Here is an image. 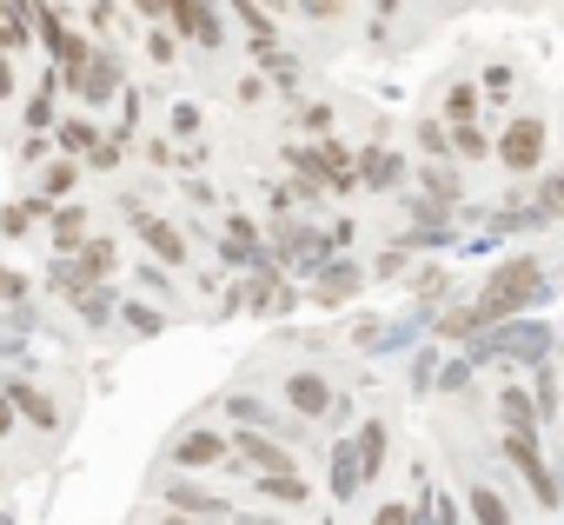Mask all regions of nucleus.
<instances>
[{"label":"nucleus","instance_id":"obj_1","mask_svg":"<svg viewBox=\"0 0 564 525\" xmlns=\"http://www.w3.org/2000/svg\"><path fill=\"white\" fill-rule=\"evenodd\" d=\"M538 300H544V259H538V253H511V259H498V267H491V280L478 287V300H471L465 313H445V320H438V333H445V340H478V333H491V326L524 320Z\"/></svg>","mask_w":564,"mask_h":525},{"label":"nucleus","instance_id":"obj_2","mask_svg":"<svg viewBox=\"0 0 564 525\" xmlns=\"http://www.w3.org/2000/svg\"><path fill=\"white\" fill-rule=\"evenodd\" d=\"M498 452H505V465L531 485V499H538L544 512H557V505H564V479H557V465L544 459L538 432H505V439H498Z\"/></svg>","mask_w":564,"mask_h":525},{"label":"nucleus","instance_id":"obj_3","mask_svg":"<svg viewBox=\"0 0 564 525\" xmlns=\"http://www.w3.org/2000/svg\"><path fill=\"white\" fill-rule=\"evenodd\" d=\"M61 94H80L87 107H100V100L127 94V74H120L113 47H107V41H94V54H87L80 67H67V74H61Z\"/></svg>","mask_w":564,"mask_h":525},{"label":"nucleus","instance_id":"obj_4","mask_svg":"<svg viewBox=\"0 0 564 525\" xmlns=\"http://www.w3.org/2000/svg\"><path fill=\"white\" fill-rule=\"evenodd\" d=\"M127 219H133V233H140V246L153 253V267H166V274H180L186 259H193V246H186V233L173 226V219H160V213H147L140 206V193H127Z\"/></svg>","mask_w":564,"mask_h":525},{"label":"nucleus","instance_id":"obj_5","mask_svg":"<svg viewBox=\"0 0 564 525\" xmlns=\"http://www.w3.org/2000/svg\"><path fill=\"white\" fill-rule=\"evenodd\" d=\"M544 353H551L544 326H491V333H478V360H491V366H544Z\"/></svg>","mask_w":564,"mask_h":525},{"label":"nucleus","instance_id":"obj_6","mask_svg":"<svg viewBox=\"0 0 564 525\" xmlns=\"http://www.w3.org/2000/svg\"><path fill=\"white\" fill-rule=\"evenodd\" d=\"M226 307H232V313H259V320H272V313H293L286 267H259V274H246V280L226 293Z\"/></svg>","mask_w":564,"mask_h":525},{"label":"nucleus","instance_id":"obj_7","mask_svg":"<svg viewBox=\"0 0 564 525\" xmlns=\"http://www.w3.org/2000/svg\"><path fill=\"white\" fill-rule=\"evenodd\" d=\"M226 472L239 479H265V472H300V459L286 452V439H272V432H232V459Z\"/></svg>","mask_w":564,"mask_h":525},{"label":"nucleus","instance_id":"obj_8","mask_svg":"<svg viewBox=\"0 0 564 525\" xmlns=\"http://www.w3.org/2000/svg\"><path fill=\"white\" fill-rule=\"evenodd\" d=\"M491 160H498L505 173H538V160H544V120H538V114L505 120V133L491 140Z\"/></svg>","mask_w":564,"mask_h":525},{"label":"nucleus","instance_id":"obj_9","mask_svg":"<svg viewBox=\"0 0 564 525\" xmlns=\"http://www.w3.org/2000/svg\"><path fill=\"white\" fill-rule=\"evenodd\" d=\"M166 512H186V518H213V525H246V512H232V499H219V492H206L199 479H186V472H173L166 479Z\"/></svg>","mask_w":564,"mask_h":525},{"label":"nucleus","instance_id":"obj_10","mask_svg":"<svg viewBox=\"0 0 564 525\" xmlns=\"http://www.w3.org/2000/svg\"><path fill=\"white\" fill-rule=\"evenodd\" d=\"M286 413L300 419V426H313V419H333L339 413V393H333V379L326 373H313V366H300V373H286Z\"/></svg>","mask_w":564,"mask_h":525},{"label":"nucleus","instance_id":"obj_11","mask_svg":"<svg viewBox=\"0 0 564 525\" xmlns=\"http://www.w3.org/2000/svg\"><path fill=\"white\" fill-rule=\"evenodd\" d=\"M232 459V439L226 432H213V426H186L173 446H166V465H180L186 479L193 472H206V465H226Z\"/></svg>","mask_w":564,"mask_h":525},{"label":"nucleus","instance_id":"obj_12","mask_svg":"<svg viewBox=\"0 0 564 525\" xmlns=\"http://www.w3.org/2000/svg\"><path fill=\"white\" fill-rule=\"evenodd\" d=\"M0 393L14 399V413H21V419H28L34 432H61V399H54V393H41L34 379H8Z\"/></svg>","mask_w":564,"mask_h":525},{"label":"nucleus","instance_id":"obj_13","mask_svg":"<svg viewBox=\"0 0 564 525\" xmlns=\"http://www.w3.org/2000/svg\"><path fill=\"white\" fill-rule=\"evenodd\" d=\"M359 287H366V267H352V259H326V267L313 274V307H346Z\"/></svg>","mask_w":564,"mask_h":525},{"label":"nucleus","instance_id":"obj_14","mask_svg":"<svg viewBox=\"0 0 564 525\" xmlns=\"http://www.w3.org/2000/svg\"><path fill=\"white\" fill-rule=\"evenodd\" d=\"M34 47V8L28 0H0V54Z\"/></svg>","mask_w":564,"mask_h":525},{"label":"nucleus","instance_id":"obj_15","mask_svg":"<svg viewBox=\"0 0 564 525\" xmlns=\"http://www.w3.org/2000/svg\"><path fill=\"white\" fill-rule=\"evenodd\" d=\"M47 233H54V246H61V259H74V253L87 246V206H80V200H67V206H54V219H47Z\"/></svg>","mask_w":564,"mask_h":525},{"label":"nucleus","instance_id":"obj_16","mask_svg":"<svg viewBox=\"0 0 564 525\" xmlns=\"http://www.w3.org/2000/svg\"><path fill=\"white\" fill-rule=\"evenodd\" d=\"M465 505H471V518H478V525H518L511 499H505L498 485H485V479H471V485H465Z\"/></svg>","mask_w":564,"mask_h":525},{"label":"nucleus","instance_id":"obj_17","mask_svg":"<svg viewBox=\"0 0 564 525\" xmlns=\"http://www.w3.org/2000/svg\"><path fill=\"white\" fill-rule=\"evenodd\" d=\"M478 107H485L478 81H452V87H445V107H438V120H445V127H478Z\"/></svg>","mask_w":564,"mask_h":525},{"label":"nucleus","instance_id":"obj_18","mask_svg":"<svg viewBox=\"0 0 564 525\" xmlns=\"http://www.w3.org/2000/svg\"><path fill=\"white\" fill-rule=\"evenodd\" d=\"M498 426H505V432H538V426H544L524 386H505V393H498Z\"/></svg>","mask_w":564,"mask_h":525},{"label":"nucleus","instance_id":"obj_19","mask_svg":"<svg viewBox=\"0 0 564 525\" xmlns=\"http://www.w3.org/2000/svg\"><path fill=\"white\" fill-rule=\"evenodd\" d=\"M94 147H100V127H94V120H61V127H54V153H61V160H87Z\"/></svg>","mask_w":564,"mask_h":525},{"label":"nucleus","instance_id":"obj_20","mask_svg":"<svg viewBox=\"0 0 564 525\" xmlns=\"http://www.w3.org/2000/svg\"><path fill=\"white\" fill-rule=\"evenodd\" d=\"M399 180H405V167H399L392 147H366L359 153V186H399Z\"/></svg>","mask_w":564,"mask_h":525},{"label":"nucleus","instance_id":"obj_21","mask_svg":"<svg viewBox=\"0 0 564 525\" xmlns=\"http://www.w3.org/2000/svg\"><path fill=\"white\" fill-rule=\"evenodd\" d=\"M246 485H252L259 499H272V505H293V512L306 505V479H300V472H265V479H246Z\"/></svg>","mask_w":564,"mask_h":525},{"label":"nucleus","instance_id":"obj_22","mask_svg":"<svg viewBox=\"0 0 564 525\" xmlns=\"http://www.w3.org/2000/svg\"><path fill=\"white\" fill-rule=\"evenodd\" d=\"M419 180H425V200H438V206H458L465 200V180L452 173V160H432Z\"/></svg>","mask_w":564,"mask_h":525},{"label":"nucleus","instance_id":"obj_23","mask_svg":"<svg viewBox=\"0 0 564 525\" xmlns=\"http://www.w3.org/2000/svg\"><path fill=\"white\" fill-rule=\"evenodd\" d=\"M352 452H359V472H366V479H379V472H386V426H379V419H366V426H359V439H352Z\"/></svg>","mask_w":564,"mask_h":525},{"label":"nucleus","instance_id":"obj_24","mask_svg":"<svg viewBox=\"0 0 564 525\" xmlns=\"http://www.w3.org/2000/svg\"><path fill=\"white\" fill-rule=\"evenodd\" d=\"M359 485H366L359 452H352V439H339V446H333V499H352Z\"/></svg>","mask_w":564,"mask_h":525},{"label":"nucleus","instance_id":"obj_25","mask_svg":"<svg viewBox=\"0 0 564 525\" xmlns=\"http://www.w3.org/2000/svg\"><path fill=\"white\" fill-rule=\"evenodd\" d=\"M478 94H485L491 107H511V94H518V74H511L505 61H491V67L478 74Z\"/></svg>","mask_w":564,"mask_h":525},{"label":"nucleus","instance_id":"obj_26","mask_svg":"<svg viewBox=\"0 0 564 525\" xmlns=\"http://www.w3.org/2000/svg\"><path fill=\"white\" fill-rule=\"evenodd\" d=\"M452 160H458V167L491 160V133H485V127H452Z\"/></svg>","mask_w":564,"mask_h":525},{"label":"nucleus","instance_id":"obj_27","mask_svg":"<svg viewBox=\"0 0 564 525\" xmlns=\"http://www.w3.org/2000/svg\"><path fill=\"white\" fill-rule=\"evenodd\" d=\"M412 140H419V153H425V160H452V127H445V120H419V127H412Z\"/></svg>","mask_w":564,"mask_h":525},{"label":"nucleus","instance_id":"obj_28","mask_svg":"<svg viewBox=\"0 0 564 525\" xmlns=\"http://www.w3.org/2000/svg\"><path fill=\"white\" fill-rule=\"evenodd\" d=\"M74 186H80V160H54L47 180H41V200H67Z\"/></svg>","mask_w":564,"mask_h":525},{"label":"nucleus","instance_id":"obj_29","mask_svg":"<svg viewBox=\"0 0 564 525\" xmlns=\"http://www.w3.org/2000/svg\"><path fill=\"white\" fill-rule=\"evenodd\" d=\"M74 313H80L87 326H107V320H113V293H107V287H87V293H74Z\"/></svg>","mask_w":564,"mask_h":525},{"label":"nucleus","instance_id":"obj_30","mask_svg":"<svg viewBox=\"0 0 564 525\" xmlns=\"http://www.w3.org/2000/svg\"><path fill=\"white\" fill-rule=\"evenodd\" d=\"M531 406H538V419H551V413H557V360H544V366H538V393H531Z\"/></svg>","mask_w":564,"mask_h":525},{"label":"nucleus","instance_id":"obj_31","mask_svg":"<svg viewBox=\"0 0 564 525\" xmlns=\"http://www.w3.org/2000/svg\"><path fill=\"white\" fill-rule=\"evenodd\" d=\"M147 61H153V67H173V61H180V34H173V28H153V34H147Z\"/></svg>","mask_w":564,"mask_h":525},{"label":"nucleus","instance_id":"obj_32","mask_svg":"<svg viewBox=\"0 0 564 525\" xmlns=\"http://www.w3.org/2000/svg\"><path fill=\"white\" fill-rule=\"evenodd\" d=\"M405 267H412V239H392V246L379 253V267H372V274H379V280H399Z\"/></svg>","mask_w":564,"mask_h":525},{"label":"nucleus","instance_id":"obj_33","mask_svg":"<svg viewBox=\"0 0 564 525\" xmlns=\"http://www.w3.org/2000/svg\"><path fill=\"white\" fill-rule=\"evenodd\" d=\"M405 213H412L419 226H452V219H458V206H438V200H405Z\"/></svg>","mask_w":564,"mask_h":525},{"label":"nucleus","instance_id":"obj_34","mask_svg":"<svg viewBox=\"0 0 564 525\" xmlns=\"http://www.w3.org/2000/svg\"><path fill=\"white\" fill-rule=\"evenodd\" d=\"M120 326H133V333H160V326H166V313H153V307H140V300H133V307H120Z\"/></svg>","mask_w":564,"mask_h":525},{"label":"nucleus","instance_id":"obj_35","mask_svg":"<svg viewBox=\"0 0 564 525\" xmlns=\"http://www.w3.org/2000/svg\"><path fill=\"white\" fill-rule=\"evenodd\" d=\"M538 213H544V219H564V173H551V180L538 186Z\"/></svg>","mask_w":564,"mask_h":525},{"label":"nucleus","instance_id":"obj_36","mask_svg":"<svg viewBox=\"0 0 564 525\" xmlns=\"http://www.w3.org/2000/svg\"><path fill=\"white\" fill-rule=\"evenodd\" d=\"M293 8H300L306 21H339V14H346V0H293Z\"/></svg>","mask_w":564,"mask_h":525},{"label":"nucleus","instance_id":"obj_37","mask_svg":"<svg viewBox=\"0 0 564 525\" xmlns=\"http://www.w3.org/2000/svg\"><path fill=\"white\" fill-rule=\"evenodd\" d=\"M372 525H419V512H412V505H399V499H392V505H379V518H372Z\"/></svg>","mask_w":564,"mask_h":525},{"label":"nucleus","instance_id":"obj_38","mask_svg":"<svg viewBox=\"0 0 564 525\" xmlns=\"http://www.w3.org/2000/svg\"><path fill=\"white\" fill-rule=\"evenodd\" d=\"M300 120H306V127H313V133H326V127H333V107H326V100H313V107H306V114H300Z\"/></svg>","mask_w":564,"mask_h":525},{"label":"nucleus","instance_id":"obj_39","mask_svg":"<svg viewBox=\"0 0 564 525\" xmlns=\"http://www.w3.org/2000/svg\"><path fill=\"white\" fill-rule=\"evenodd\" d=\"M239 100H246V107H259V100H265V81H259V74H246V81H239Z\"/></svg>","mask_w":564,"mask_h":525},{"label":"nucleus","instance_id":"obj_40","mask_svg":"<svg viewBox=\"0 0 564 525\" xmlns=\"http://www.w3.org/2000/svg\"><path fill=\"white\" fill-rule=\"evenodd\" d=\"M173 133H199V107H173Z\"/></svg>","mask_w":564,"mask_h":525},{"label":"nucleus","instance_id":"obj_41","mask_svg":"<svg viewBox=\"0 0 564 525\" xmlns=\"http://www.w3.org/2000/svg\"><path fill=\"white\" fill-rule=\"evenodd\" d=\"M186 200H193V206H219V193H213L206 180H186Z\"/></svg>","mask_w":564,"mask_h":525},{"label":"nucleus","instance_id":"obj_42","mask_svg":"<svg viewBox=\"0 0 564 525\" xmlns=\"http://www.w3.org/2000/svg\"><path fill=\"white\" fill-rule=\"evenodd\" d=\"M14 426H21V413H14V399H8V393H0V439H8Z\"/></svg>","mask_w":564,"mask_h":525},{"label":"nucleus","instance_id":"obj_43","mask_svg":"<svg viewBox=\"0 0 564 525\" xmlns=\"http://www.w3.org/2000/svg\"><path fill=\"white\" fill-rule=\"evenodd\" d=\"M147 160H153V167H173L180 153H173V140H153V147H147Z\"/></svg>","mask_w":564,"mask_h":525},{"label":"nucleus","instance_id":"obj_44","mask_svg":"<svg viewBox=\"0 0 564 525\" xmlns=\"http://www.w3.org/2000/svg\"><path fill=\"white\" fill-rule=\"evenodd\" d=\"M140 287L147 293H166V267H140Z\"/></svg>","mask_w":564,"mask_h":525},{"label":"nucleus","instance_id":"obj_45","mask_svg":"<svg viewBox=\"0 0 564 525\" xmlns=\"http://www.w3.org/2000/svg\"><path fill=\"white\" fill-rule=\"evenodd\" d=\"M133 8H140V14H147L153 28H166V0H133Z\"/></svg>","mask_w":564,"mask_h":525},{"label":"nucleus","instance_id":"obj_46","mask_svg":"<svg viewBox=\"0 0 564 525\" xmlns=\"http://www.w3.org/2000/svg\"><path fill=\"white\" fill-rule=\"evenodd\" d=\"M21 87H14V67H8V54H0V100H14Z\"/></svg>","mask_w":564,"mask_h":525},{"label":"nucleus","instance_id":"obj_47","mask_svg":"<svg viewBox=\"0 0 564 525\" xmlns=\"http://www.w3.org/2000/svg\"><path fill=\"white\" fill-rule=\"evenodd\" d=\"M160 525H199V518H186V512H160Z\"/></svg>","mask_w":564,"mask_h":525},{"label":"nucleus","instance_id":"obj_48","mask_svg":"<svg viewBox=\"0 0 564 525\" xmlns=\"http://www.w3.org/2000/svg\"><path fill=\"white\" fill-rule=\"evenodd\" d=\"M8 280H14V274H8V267H0V300H8Z\"/></svg>","mask_w":564,"mask_h":525},{"label":"nucleus","instance_id":"obj_49","mask_svg":"<svg viewBox=\"0 0 564 525\" xmlns=\"http://www.w3.org/2000/svg\"><path fill=\"white\" fill-rule=\"evenodd\" d=\"M0 525H14V512H8V505H0Z\"/></svg>","mask_w":564,"mask_h":525},{"label":"nucleus","instance_id":"obj_50","mask_svg":"<svg viewBox=\"0 0 564 525\" xmlns=\"http://www.w3.org/2000/svg\"><path fill=\"white\" fill-rule=\"evenodd\" d=\"M557 479H564V459H557Z\"/></svg>","mask_w":564,"mask_h":525},{"label":"nucleus","instance_id":"obj_51","mask_svg":"<svg viewBox=\"0 0 564 525\" xmlns=\"http://www.w3.org/2000/svg\"><path fill=\"white\" fill-rule=\"evenodd\" d=\"M419 525H425V512H419Z\"/></svg>","mask_w":564,"mask_h":525},{"label":"nucleus","instance_id":"obj_52","mask_svg":"<svg viewBox=\"0 0 564 525\" xmlns=\"http://www.w3.org/2000/svg\"><path fill=\"white\" fill-rule=\"evenodd\" d=\"M0 472H8V465H0Z\"/></svg>","mask_w":564,"mask_h":525},{"label":"nucleus","instance_id":"obj_53","mask_svg":"<svg viewBox=\"0 0 564 525\" xmlns=\"http://www.w3.org/2000/svg\"><path fill=\"white\" fill-rule=\"evenodd\" d=\"M213 8H219V0H213Z\"/></svg>","mask_w":564,"mask_h":525}]
</instances>
